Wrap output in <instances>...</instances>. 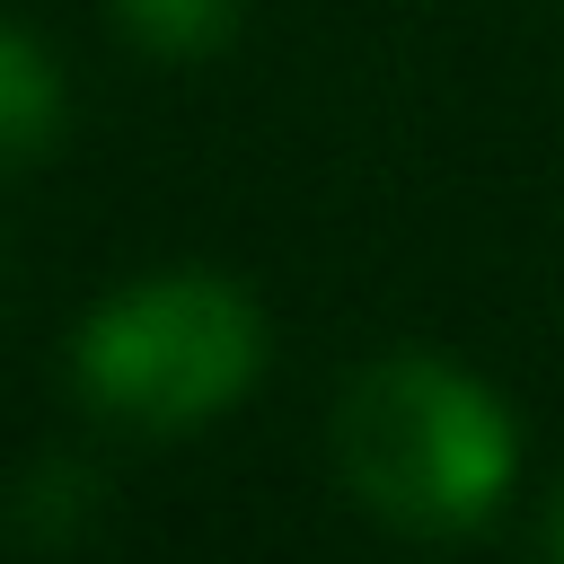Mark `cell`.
<instances>
[{"instance_id":"2","label":"cell","mask_w":564,"mask_h":564,"mask_svg":"<svg viewBox=\"0 0 564 564\" xmlns=\"http://www.w3.org/2000/svg\"><path fill=\"white\" fill-rule=\"evenodd\" d=\"M70 379L106 423L203 432L264 379V308L212 264H159L106 291L70 335Z\"/></svg>"},{"instance_id":"6","label":"cell","mask_w":564,"mask_h":564,"mask_svg":"<svg viewBox=\"0 0 564 564\" xmlns=\"http://www.w3.org/2000/svg\"><path fill=\"white\" fill-rule=\"evenodd\" d=\"M538 538H546V564H564V494L546 502V529H538Z\"/></svg>"},{"instance_id":"5","label":"cell","mask_w":564,"mask_h":564,"mask_svg":"<svg viewBox=\"0 0 564 564\" xmlns=\"http://www.w3.org/2000/svg\"><path fill=\"white\" fill-rule=\"evenodd\" d=\"M106 9L132 44H150L167 62H194V53L229 44V26H238V0H106Z\"/></svg>"},{"instance_id":"4","label":"cell","mask_w":564,"mask_h":564,"mask_svg":"<svg viewBox=\"0 0 564 564\" xmlns=\"http://www.w3.org/2000/svg\"><path fill=\"white\" fill-rule=\"evenodd\" d=\"M97 511H106V476L88 458H70V449L35 458L18 476V494H9V520H18L26 546H79L97 529Z\"/></svg>"},{"instance_id":"1","label":"cell","mask_w":564,"mask_h":564,"mask_svg":"<svg viewBox=\"0 0 564 564\" xmlns=\"http://www.w3.org/2000/svg\"><path fill=\"white\" fill-rule=\"evenodd\" d=\"M335 467L352 502L405 538L485 529L520 485V414L449 352H379L335 405Z\"/></svg>"},{"instance_id":"3","label":"cell","mask_w":564,"mask_h":564,"mask_svg":"<svg viewBox=\"0 0 564 564\" xmlns=\"http://www.w3.org/2000/svg\"><path fill=\"white\" fill-rule=\"evenodd\" d=\"M62 115H70V88H62L53 53H44L26 26L0 18V167L44 159L53 132H62Z\"/></svg>"}]
</instances>
